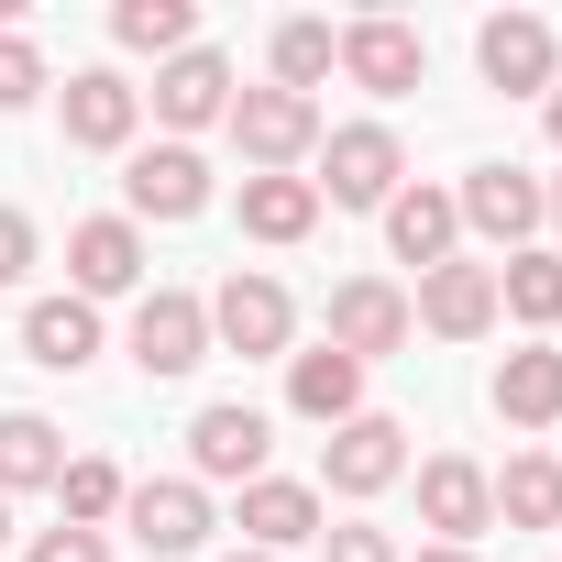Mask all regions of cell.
<instances>
[{
  "label": "cell",
  "instance_id": "6da1fadb",
  "mask_svg": "<svg viewBox=\"0 0 562 562\" xmlns=\"http://www.w3.org/2000/svg\"><path fill=\"white\" fill-rule=\"evenodd\" d=\"M199 310H210V353H243V364H288L299 353V299L265 265H232Z\"/></svg>",
  "mask_w": 562,
  "mask_h": 562
},
{
  "label": "cell",
  "instance_id": "7a4b0ae2",
  "mask_svg": "<svg viewBox=\"0 0 562 562\" xmlns=\"http://www.w3.org/2000/svg\"><path fill=\"white\" fill-rule=\"evenodd\" d=\"M232 155H243V177H299L310 155H321V100H299V89H232Z\"/></svg>",
  "mask_w": 562,
  "mask_h": 562
},
{
  "label": "cell",
  "instance_id": "3957f363",
  "mask_svg": "<svg viewBox=\"0 0 562 562\" xmlns=\"http://www.w3.org/2000/svg\"><path fill=\"white\" fill-rule=\"evenodd\" d=\"M321 210H386L397 188H408V144H397V122H342V133H321Z\"/></svg>",
  "mask_w": 562,
  "mask_h": 562
},
{
  "label": "cell",
  "instance_id": "277c9868",
  "mask_svg": "<svg viewBox=\"0 0 562 562\" xmlns=\"http://www.w3.org/2000/svg\"><path fill=\"white\" fill-rule=\"evenodd\" d=\"M221 199V177H210V155L199 144H133L122 155V221L144 232V221H199Z\"/></svg>",
  "mask_w": 562,
  "mask_h": 562
},
{
  "label": "cell",
  "instance_id": "5b68a950",
  "mask_svg": "<svg viewBox=\"0 0 562 562\" xmlns=\"http://www.w3.org/2000/svg\"><path fill=\"white\" fill-rule=\"evenodd\" d=\"M122 353H133V375L177 386V375H199V364H210V310H199L188 288H144V299H133V321H122Z\"/></svg>",
  "mask_w": 562,
  "mask_h": 562
},
{
  "label": "cell",
  "instance_id": "8992f818",
  "mask_svg": "<svg viewBox=\"0 0 562 562\" xmlns=\"http://www.w3.org/2000/svg\"><path fill=\"white\" fill-rule=\"evenodd\" d=\"M321 342H331V353H353V364L408 353V342H419L408 288H397V276H342V288H331V310H321Z\"/></svg>",
  "mask_w": 562,
  "mask_h": 562
},
{
  "label": "cell",
  "instance_id": "52a82bcc",
  "mask_svg": "<svg viewBox=\"0 0 562 562\" xmlns=\"http://www.w3.org/2000/svg\"><path fill=\"white\" fill-rule=\"evenodd\" d=\"M386 485H408V419L364 408V419H342V430L321 441V496L364 507V496H386Z\"/></svg>",
  "mask_w": 562,
  "mask_h": 562
},
{
  "label": "cell",
  "instance_id": "ba28073f",
  "mask_svg": "<svg viewBox=\"0 0 562 562\" xmlns=\"http://www.w3.org/2000/svg\"><path fill=\"white\" fill-rule=\"evenodd\" d=\"M474 67H485L496 100H551V78H562V34H551L540 12H485V23H474Z\"/></svg>",
  "mask_w": 562,
  "mask_h": 562
},
{
  "label": "cell",
  "instance_id": "9c48e42d",
  "mask_svg": "<svg viewBox=\"0 0 562 562\" xmlns=\"http://www.w3.org/2000/svg\"><path fill=\"white\" fill-rule=\"evenodd\" d=\"M265 452H276V419L265 408H243V397H210L199 419H188V485H254L265 474Z\"/></svg>",
  "mask_w": 562,
  "mask_h": 562
},
{
  "label": "cell",
  "instance_id": "30bf717a",
  "mask_svg": "<svg viewBox=\"0 0 562 562\" xmlns=\"http://www.w3.org/2000/svg\"><path fill=\"white\" fill-rule=\"evenodd\" d=\"M144 111L166 122V144H199L210 122H232V56H221V45L166 56V67H155V89H144Z\"/></svg>",
  "mask_w": 562,
  "mask_h": 562
},
{
  "label": "cell",
  "instance_id": "8fae6325",
  "mask_svg": "<svg viewBox=\"0 0 562 562\" xmlns=\"http://www.w3.org/2000/svg\"><path fill=\"white\" fill-rule=\"evenodd\" d=\"M56 122H67L78 155H133V133H144V89H133L122 67H78V78L56 89Z\"/></svg>",
  "mask_w": 562,
  "mask_h": 562
},
{
  "label": "cell",
  "instance_id": "7c38bea8",
  "mask_svg": "<svg viewBox=\"0 0 562 562\" xmlns=\"http://www.w3.org/2000/svg\"><path fill=\"white\" fill-rule=\"evenodd\" d=\"M452 210H463V232L496 243V254H529V243H540V177H529V166H463Z\"/></svg>",
  "mask_w": 562,
  "mask_h": 562
},
{
  "label": "cell",
  "instance_id": "4fadbf2b",
  "mask_svg": "<svg viewBox=\"0 0 562 562\" xmlns=\"http://www.w3.org/2000/svg\"><path fill=\"white\" fill-rule=\"evenodd\" d=\"M419 474V529L441 540V551H474L485 529H496V496H485V463L474 452H430V463H408Z\"/></svg>",
  "mask_w": 562,
  "mask_h": 562
},
{
  "label": "cell",
  "instance_id": "5bb4252c",
  "mask_svg": "<svg viewBox=\"0 0 562 562\" xmlns=\"http://www.w3.org/2000/svg\"><path fill=\"white\" fill-rule=\"evenodd\" d=\"M122 529L155 551V562H188V551H210V485H188V474H144L133 496H122Z\"/></svg>",
  "mask_w": 562,
  "mask_h": 562
},
{
  "label": "cell",
  "instance_id": "9a60e30c",
  "mask_svg": "<svg viewBox=\"0 0 562 562\" xmlns=\"http://www.w3.org/2000/svg\"><path fill=\"white\" fill-rule=\"evenodd\" d=\"M232 518H243V551H276V562H288L299 540H321V529H331V496H321L310 474H254Z\"/></svg>",
  "mask_w": 562,
  "mask_h": 562
},
{
  "label": "cell",
  "instance_id": "2e32d148",
  "mask_svg": "<svg viewBox=\"0 0 562 562\" xmlns=\"http://www.w3.org/2000/svg\"><path fill=\"white\" fill-rule=\"evenodd\" d=\"M67 299H144V232L122 221V210H100V221H78L67 232Z\"/></svg>",
  "mask_w": 562,
  "mask_h": 562
},
{
  "label": "cell",
  "instance_id": "e0dca14e",
  "mask_svg": "<svg viewBox=\"0 0 562 562\" xmlns=\"http://www.w3.org/2000/svg\"><path fill=\"white\" fill-rule=\"evenodd\" d=\"M408 321H419L430 342H485V331H496V265H474V254L430 265L419 299H408Z\"/></svg>",
  "mask_w": 562,
  "mask_h": 562
},
{
  "label": "cell",
  "instance_id": "ac0fdd59",
  "mask_svg": "<svg viewBox=\"0 0 562 562\" xmlns=\"http://www.w3.org/2000/svg\"><path fill=\"white\" fill-rule=\"evenodd\" d=\"M342 78H353L364 100H408V89L430 78V45H419V23H386V12L342 23Z\"/></svg>",
  "mask_w": 562,
  "mask_h": 562
},
{
  "label": "cell",
  "instance_id": "d6986e66",
  "mask_svg": "<svg viewBox=\"0 0 562 562\" xmlns=\"http://www.w3.org/2000/svg\"><path fill=\"white\" fill-rule=\"evenodd\" d=\"M375 221H386V254H397V265H419V276L463 254V210H452V188H430V177H408Z\"/></svg>",
  "mask_w": 562,
  "mask_h": 562
},
{
  "label": "cell",
  "instance_id": "ffe728a7",
  "mask_svg": "<svg viewBox=\"0 0 562 562\" xmlns=\"http://www.w3.org/2000/svg\"><path fill=\"white\" fill-rule=\"evenodd\" d=\"M485 408L507 430H562V342H518L496 375H485Z\"/></svg>",
  "mask_w": 562,
  "mask_h": 562
},
{
  "label": "cell",
  "instance_id": "44dd1931",
  "mask_svg": "<svg viewBox=\"0 0 562 562\" xmlns=\"http://www.w3.org/2000/svg\"><path fill=\"white\" fill-rule=\"evenodd\" d=\"M23 364H45V375H89V364H100V310L67 299V288L34 299V310H23Z\"/></svg>",
  "mask_w": 562,
  "mask_h": 562
},
{
  "label": "cell",
  "instance_id": "7402d4cb",
  "mask_svg": "<svg viewBox=\"0 0 562 562\" xmlns=\"http://www.w3.org/2000/svg\"><path fill=\"white\" fill-rule=\"evenodd\" d=\"M288 408H299L310 430H342V419H364V364H353V353H331V342L288 353Z\"/></svg>",
  "mask_w": 562,
  "mask_h": 562
},
{
  "label": "cell",
  "instance_id": "603a6c76",
  "mask_svg": "<svg viewBox=\"0 0 562 562\" xmlns=\"http://www.w3.org/2000/svg\"><path fill=\"white\" fill-rule=\"evenodd\" d=\"M67 474V430L45 408H0V496H45Z\"/></svg>",
  "mask_w": 562,
  "mask_h": 562
},
{
  "label": "cell",
  "instance_id": "cb8c5ba5",
  "mask_svg": "<svg viewBox=\"0 0 562 562\" xmlns=\"http://www.w3.org/2000/svg\"><path fill=\"white\" fill-rule=\"evenodd\" d=\"M232 210H243L254 243H310V232H321V188H310V177H243Z\"/></svg>",
  "mask_w": 562,
  "mask_h": 562
},
{
  "label": "cell",
  "instance_id": "d4e9b609",
  "mask_svg": "<svg viewBox=\"0 0 562 562\" xmlns=\"http://www.w3.org/2000/svg\"><path fill=\"white\" fill-rule=\"evenodd\" d=\"M496 321H518V331H562V254H551V243H529V254L496 265Z\"/></svg>",
  "mask_w": 562,
  "mask_h": 562
},
{
  "label": "cell",
  "instance_id": "484cf974",
  "mask_svg": "<svg viewBox=\"0 0 562 562\" xmlns=\"http://www.w3.org/2000/svg\"><path fill=\"white\" fill-rule=\"evenodd\" d=\"M485 496H496L507 529H562V463H551V452H507V463L485 474Z\"/></svg>",
  "mask_w": 562,
  "mask_h": 562
},
{
  "label": "cell",
  "instance_id": "4316f807",
  "mask_svg": "<svg viewBox=\"0 0 562 562\" xmlns=\"http://www.w3.org/2000/svg\"><path fill=\"white\" fill-rule=\"evenodd\" d=\"M265 89H299V100H321V78L342 67V34L321 23V12H288V23H276V45H265Z\"/></svg>",
  "mask_w": 562,
  "mask_h": 562
},
{
  "label": "cell",
  "instance_id": "83f0119b",
  "mask_svg": "<svg viewBox=\"0 0 562 562\" xmlns=\"http://www.w3.org/2000/svg\"><path fill=\"white\" fill-rule=\"evenodd\" d=\"M111 45L166 67V56H188V45H199V12H188V0H111Z\"/></svg>",
  "mask_w": 562,
  "mask_h": 562
},
{
  "label": "cell",
  "instance_id": "f1b7e54d",
  "mask_svg": "<svg viewBox=\"0 0 562 562\" xmlns=\"http://www.w3.org/2000/svg\"><path fill=\"white\" fill-rule=\"evenodd\" d=\"M56 496H67V529H111V518H122V496H133V474H122L111 452H67Z\"/></svg>",
  "mask_w": 562,
  "mask_h": 562
},
{
  "label": "cell",
  "instance_id": "f546056e",
  "mask_svg": "<svg viewBox=\"0 0 562 562\" xmlns=\"http://www.w3.org/2000/svg\"><path fill=\"white\" fill-rule=\"evenodd\" d=\"M56 89V67H45V45L34 34H0V111H34Z\"/></svg>",
  "mask_w": 562,
  "mask_h": 562
},
{
  "label": "cell",
  "instance_id": "4dcf8cb0",
  "mask_svg": "<svg viewBox=\"0 0 562 562\" xmlns=\"http://www.w3.org/2000/svg\"><path fill=\"white\" fill-rule=\"evenodd\" d=\"M321 562H408L375 518H342V529H321Z\"/></svg>",
  "mask_w": 562,
  "mask_h": 562
},
{
  "label": "cell",
  "instance_id": "1f68e13d",
  "mask_svg": "<svg viewBox=\"0 0 562 562\" xmlns=\"http://www.w3.org/2000/svg\"><path fill=\"white\" fill-rule=\"evenodd\" d=\"M23 562H111V529H67V518H56V529H34Z\"/></svg>",
  "mask_w": 562,
  "mask_h": 562
},
{
  "label": "cell",
  "instance_id": "d6a6232c",
  "mask_svg": "<svg viewBox=\"0 0 562 562\" xmlns=\"http://www.w3.org/2000/svg\"><path fill=\"white\" fill-rule=\"evenodd\" d=\"M23 276H34V221L0 199V288H23Z\"/></svg>",
  "mask_w": 562,
  "mask_h": 562
},
{
  "label": "cell",
  "instance_id": "836d02e7",
  "mask_svg": "<svg viewBox=\"0 0 562 562\" xmlns=\"http://www.w3.org/2000/svg\"><path fill=\"white\" fill-rule=\"evenodd\" d=\"M540 232H562V177H540ZM562 254V243H551Z\"/></svg>",
  "mask_w": 562,
  "mask_h": 562
},
{
  "label": "cell",
  "instance_id": "e575fe53",
  "mask_svg": "<svg viewBox=\"0 0 562 562\" xmlns=\"http://www.w3.org/2000/svg\"><path fill=\"white\" fill-rule=\"evenodd\" d=\"M540 133H551V155H562V78H551V100H540Z\"/></svg>",
  "mask_w": 562,
  "mask_h": 562
},
{
  "label": "cell",
  "instance_id": "d590c367",
  "mask_svg": "<svg viewBox=\"0 0 562 562\" xmlns=\"http://www.w3.org/2000/svg\"><path fill=\"white\" fill-rule=\"evenodd\" d=\"M408 562H474V551H441V540H430V551H408Z\"/></svg>",
  "mask_w": 562,
  "mask_h": 562
},
{
  "label": "cell",
  "instance_id": "8d00e7d4",
  "mask_svg": "<svg viewBox=\"0 0 562 562\" xmlns=\"http://www.w3.org/2000/svg\"><path fill=\"white\" fill-rule=\"evenodd\" d=\"M0 551H12V496H0Z\"/></svg>",
  "mask_w": 562,
  "mask_h": 562
},
{
  "label": "cell",
  "instance_id": "74e56055",
  "mask_svg": "<svg viewBox=\"0 0 562 562\" xmlns=\"http://www.w3.org/2000/svg\"><path fill=\"white\" fill-rule=\"evenodd\" d=\"M221 562H276V551H221Z\"/></svg>",
  "mask_w": 562,
  "mask_h": 562
},
{
  "label": "cell",
  "instance_id": "f35d334b",
  "mask_svg": "<svg viewBox=\"0 0 562 562\" xmlns=\"http://www.w3.org/2000/svg\"><path fill=\"white\" fill-rule=\"evenodd\" d=\"M551 463H562V452H551Z\"/></svg>",
  "mask_w": 562,
  "mask_h": 562
}]
</instances>
